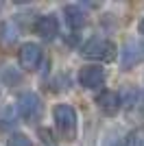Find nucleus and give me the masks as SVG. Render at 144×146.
<instances>
[{"instance_id":"nucleus-1","label":"nucleus","mask_w":144,"mask_h":146,"mask_svg":"<svg viewBox=\"0 0 144 146\" xmlns=\"http://www.w3.org/2000/svg\"><path fill=\"white\" fill-rule=\"evenodd\" d=\"M53 120H55V127H57V131H59L61 140H66V142H74L77 140L79 120H77V111H74L72 105H68V103L55 105Z\"/></svg>"},{"instance_id":"nucleus-2","label":"nucleus","mask_w":144,"mask_h":146,"mask_svg":"<svg viewBox=\"0 0 144 146\" xmlns=\"http://www.w3.org/2000/svg\"><path fill=\"white\" fill-rule=\"evenodd\" d=\"M116 46L105 37H92L81 46V55L94 61H114L116 59Z\"/></svg>"},{"instance_id":"nucleus-3","label":"nucleus","mask_w":144,"mask_h":146,"mask_svg":"<svg viewBox=\"0 0 144 146\" xmlns=\"http://www.w3.org/2000/svg\"><path fill=\"white\" fill-rule=\"evenodd\" d=\"M18 111L26 122H37L44 116V103L35 92H24L18 98Z\"/></svg>"},{"instance_id":"nucleus-4","label":"nucleus","mask_w":144,"mask_h":146,"mask_svg":"<svg viewBox=\"0 0 144 146\" xmlns=\"http://www.w3.org/2000/svg\"><path fill=\"white\" fill-rule=\"evenodd\" d=\"M105 79L107 74L101 66H83L79 70V83L85 90H98V87L105 85Z\"/></svg>"},{"instance_id":"nucleus-5","label":"nucleus","mask_w":144,"mask_h":146,"mask_svg":"<svg viewBox=\"0 0 144 146\" xmlns=\"http://www.w3.org/2000/svg\"><path fill=\"white\" fill-rule=\"evenodd\" d=\"M20 66L24 68V70H37V66L42 63L44 59V52H42V46L35 42H26L20 46Z\"/></svg>"},{"instance_id":"nucleus-6","label":"nucleus","mask_w":144,"mask_h":146,"mask_svg":"<svg viewBox=\"0 0 144 146\" xmlns=\"http://www.w3.org/2000/svg\"><path fill=\"white\" fill-rule=\"evenodd\" d=\"M96 107L105 113V116H116L122 107V96L118 92H111V90H103L98 96H96Z\"/></svg>"},{"instance_id":"nucleus-7","label":"nucleus","mask_w":144,"mask_h":146,"mask_svg":"<svg viewBox=\"0 0 144 146\" xmlns=\"http://www.w3.org/2000/svg\"><path fill=\"white\" fill-rule=\"evenodd\" d=\"M144 59V44L138 42H127L120 50V63L125 70H131L133 66H138L140 61Z\"/></svg>"},{"instance_id":"nucleus-8","label":"nucleus","mask_w":144,"mask_h":146,"mask_svg":"<svg viewBox=\"0 0 144 146\" xmlns=\"http://www.w3.org/2000/svg\"><path fill=\"white\" fill-rule=\"evenodd\" d=\"M35 33L42 39H55V37L59 35V20H57V15H53V13H48V15H39L35 22Z\"/></svg>"},{"instance_id":"nucleus-9","label":"nucleus","mask_w":144,"mask_h":146,"mask_svg":"<svg viewBox=\"0 0 144 146\" xmlns=\"http://www.w3.org/2000/svg\"><path fill=\"white\" fill-rule=\"evenodd\" d=\"M63 18H66V24L70 26V29H74V31L83 29V26L87 24V15H85V11L81 9V7H77V5L63 7Z\"/></svg>"},{"instance_id":"nucleus-10","label":"nucleus","mask_w":144,"mask_h":146,"mask_svg":"<svg viewBox=\"0 0 144 146\" xmlns=\"http://www.w3.org/2000/svg\"><path fill=\"white\" fill-rule=\"evenodd\" d=\"M125 146H144V129H133L125 137Z\"/></svg>"},{"instance_id":"nucleus-11","label":"nucleus","mask_w":144,"mask_h":146,"mask_svg":"<svg viewBox=\"0 0 144 146\" xmlns=\"http://www.w3.org/2000/svg\"><path fill=\"white\" fill-rule=\"evenodd\" d=\"M15 37H18V31H15V26H13V22H7V24L0 26V39L2 42H15Z\"/></svg>"},{"instance_id":"nucleus-12","label":"nucleus","mask_w":144,"mask_h":146,"mask_svg":"<svg viewBox=\"0 0 144 146\" xmlns=\"http://www.w3.org/2000/svg\"><path fill=\"white\" fill-rule=\"evenodd\" d=\"M7 146H33L31 144V137L24 133H11L9 140H7Z\"/></svg>"},{"instance_id":"nucleus-13","label":"nucleus","mask_w":144,"mask_h":146,"mask_svg":"<svg viewBox=\"0 0 144 146\" xmlns=\"http://www.w3.org/2000/svg\"><path fill=\"white\" fill-rule=\"evenodd\" d=\"M103 146H125V140H122L118 133H109L107 137L103 140Z\"/></svg>"},{"instance_id":"nucleus-14","label":"nucleus","mask_w":144,"mask_h":146,"mask_svg":"<svg viewBox=\"0 0 144 146\" xmlns=\"http://www.w3.org/2000/svg\"><path fill=\"white\" fill-rule=\"evenodd\" d=\"M133 100H138V92L133 90V87H129V90H127V105L131 107V105H133Z\"/></svg>"},{"instance_id":"nucleus-15","label":"nucleus","mask_w":144,"mask_h":146,"mask_svg":"<svg viewBox=\"0 0 144 146\" xmlns=\"http://www.w3.org/2000/svg\"><path fill=\"white\" fill-rule=\"evenodd\" d=\"M39 135L44 137V142H46V144L50 142V137H53V135H50V131H46V129H39Z\"/></svg>"},{"instance_id":"nucleus-16","label":"nucleus","mask_w":144,"mask_h":146,"mask_svg":"<svg viewBox=\"0 0 144 146\" xmlns=\"http://www.w3.org/2000/svg\"><path fill=\"white\" fill-rule=\"evenodd\" d=\"M138 31H140V35H144V18L140 20V24H138Z\"/></svg>"}]
</instances>
